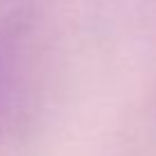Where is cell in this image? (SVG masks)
Instances as JSON below:
<instances>
[{"label": "cell", "instance_id": "1", "mask_svg": "<svg viewBox=\"0 0 156 156\" xmlns=\"http://www.w3.org/2000/svg\"><path fill=\"white\" fill-rule=\"evenodd\" d=\"M9 71H12V34L5 23H0V112L5 106L7 90H9Z\"/></svg>", "mask_w": 156, "mask_h": 156}]
</instances>
